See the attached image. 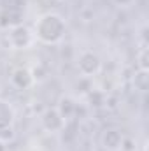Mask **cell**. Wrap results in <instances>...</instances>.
<instances>
[{
	"label": "cell",
	"instance_id": "cell-7",
	"mask_svg": "<svg viewBox=\"0 0 149 151\" xmlns=\"http://www.w3.org/2000/svg\"><path fill=\"white\" fill-rule=\"evenodd\" d=\"M12 121H14V111H12V107L5 100H0V132L11 128Z\"/></svg>",
	"mask_w": 149,
	"mask_h": 151
},
{
	"label": "cell",
	"instance_id": "cell-10",
	"mask_svg": "<svg viewBox=\"0 0 149 151\" xmlns=\"http://www.w3.org/2000/svg\"><path fill=\"white\" fill-rule=\"evenodd\" d=\"M139 69L140 70H148V47H142V51L139 53Z\"/></svg>",
	"mask_w": 149,
	"mask_h": 151
},
{
	"label": "cell",
	"instance_id": "cell-9",
	"mask_svg": "<svg viewBox=\"0 0 149 151\" xmlns=\"http://www.w3.org/2000/svg\"><path fill=\"white\" fill-rule=\"evenodd\" d=\"M148 84H149L148 70H140L139 69V72H135V76H133V86H135V90L146 93L148 91Z\"/></svg>",
	"mask_w": 149,
	"mask_h": 151
},
{
	"label": "cell",
	"instance_id": "cell-3",
	"mask_svg": "<svg viewBox=\"0 0 149 151\" xmlns=\"http://www.w3.org/2000/svg\"><path fill=\"white\" fill-rule=\"evenodd\" d=\"M40 125L44 130L51 132V134H58L62 130H65L67 127V119L60 114L56 107H49L40 114Z\"/></svg>",
	"mask_w": 149,
	"mask_h": 151
},
{
	"label": "cell",
	"instance_id": "cell-8",
	"mask_svg": "<svg viewBox=\"0 0 149 151\" xmlns=\"http://www.w3.org/2000/svg\"><path fill=\"white\" fill-rule=\"evenodd\" d=\"M60 114L65 118V119H69V118H72L75 113V109H77V104L74 102V99H70V97H62L60 99V104H58V107H56Z\"/></svg>",
	"mask_w": 149,
	"mask_h": 151
},
{
	"label": "cell",
	"instance_id": "cell-1",
	"mask_svg": "<svg viewBox=\"0 0 149 151\" xmlns=\"http://www.w3.org/2000/svg\"><path fill=\"white\" fill-rule=\"evenodd\" d=\"M35 34L46 44H56L63 39L65 34V21L58 14H44L35 23Z\"/></svg>",
	"mask_w": 149,
	"mask_h": 151
},
{
	"label": "cell",
	"instance_id": "cell-2",
	"mask_svg": "<svg viewBox=\"0 0 149 151\" xmlns=\"http://www.w3.org/2000/svg\"><path fill=\"white\" fill-rule=\"evenodd\" d=\"M77 69L84 77H91V76L98 74L102 69L100 56L93 51H82L77 58Z\"/></svg>",
	"mask_w": 149,
	"mask_h": 151
},
{
	"label": "cell",
	"instance_id": "cell-4",
	"mask_svg": "<svg viewBox=\"0 0 149 151\" xmlns=\"http://www.w3.org/2000/svg\"><path fill=\"white\" fill-rule=\"evenodd\" d=\"M32 40H34L32 32H30L27 27H23V25H16V27H12L11 32H9V42H11V46L16 47V49H25V47H28V46L32 44Z\"/></svg>",
	"mask_w": 149,
	"mask_h": 151
},
{
	"label": "cell",
	"instance_id": "cell-11",
	"mask_svg": "<svg viewBox=\"0 0 149 151\" xmlns=\"http://www.w3.org/2000/svg\"><path fill=\"white\" fill-rule=\"evenodd\" d=\"M116 2H117V4H121V5H126V4H130L132 0H116Z\"/></svg>",
	"mask_w": 149,
	"mask_h": 151
},
{
	"label": "cell",
	"instance_id": "cell-6",
	"mask_svg": "<svg viewBox=\"0 0 149 151\" xmlns=\"http://www.w3.org/2000/svg\"><path fill=\"white\" fill-rule=\"evenodd\" d=\"M11 83H12L18 90H25V88L32 86V84H34L32 70H28V69H18V70H14V74L11 76Z\"/></svg>",
	"mask_w": 149,
	"mask_h": 151
},
{
	"label": "cell",
	"instance_id": "cell-5",
	"mask_svg": "<svg viewBox=\"0 0 149 151\" xmlns=\"http://www.w3.org/2000/svg\"><path fill=\"white\" fill-rule=\"evenodd\" d=\"M123 134L117 130V128H109L104 132L102 135V144L107 151H121L123 146Z\"/></svg>",
	"mask_w": 149,
	"mask_h": 151
}]
</instances>
